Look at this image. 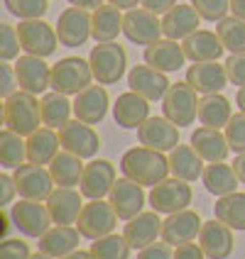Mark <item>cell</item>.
Here are the masks:
<instances>
[{"instance_id": "6da1fadb", "label": "cell", "mask_w": 245, "mask_h": 259, "mask_svg": "<svg viewBox=\"0 0 245 259\" xmlns=\"http://www.w3.org/2000/svg\"><path fill=\"white\" fill-rule=\"evenodd\" d=\"M120 171L132 181H137L140 186H157L159 181L167 179L169 171V159L164 157V152L150 149V147H132L120 159Z\"/></svg>"}, {"instance_id": "7a4b0ae2", "label": "cell", "mask_w": 245, "mask_h": 259, "mask_svg": "<svg viewBox=\"0 0 245 259\" xmlns=\"http://www.w3.org/2000/svg\"><path fill=\"white\" fill-rule=\"evenodd\" d=\"M3 122L5 127H10L22 137H29L32 132H37L42 125V108H40L37 96H32L27 91H17L10 98H5Z\"/></svg>"}, {"instance_id": "3957f363", "label": "cell", "mask_w": 245, "mask_h": 259, "mask_svg": "<svg viewBox=\"0 0 245 259\" xmlns=\"http://www.w3.org/2000/svg\"><path fill=\"white\" fill-rule=\"evenodd\" d=\"M88 64L93 69V78L101 86H113L125 76L128 54L118 42H96L88 54Z\"/></svg>"}, {"instance_id": "277c9868", "label": "cell", "mask_w": 245, "mask_h": 259, "mask_svg": "<svg viewBox=\"0 0 245 259\" xmlns=\"http://www.w3.org/2000/svg\"><path fill=\"white\" fill-rule=\"evenodd\" d=\"M93 69L88 59L64 57L52 66V91H59L64 96H79L84 88L91 86Z\"/></svg>"}, {"instance_id": "5b68a950", "label": "cell", "mask_w": 245, "mask_h": 259, "mask_svg": "<svg viewBox=\"0 0 245 259\" xmlns=\"http://www.w3.org/2000/svg\"><path fill=\"white\" fill-rule=\"evenodd\" d=\"M199 101L201 98H196V91L187 81H177L162 98V115L172 120L177 127H189L199 117Z\"/></svg>"}, {"instance_id": "8992f818", "label": "cell", "mask_w": 245, "mask_h": 259, "mask_svg": "<svg viewBox=\"0 0 245 259\" xmlns=\"http://www.w3.org/2000/svg\"><path fill=\"white\" fill-rule=\"evenodd\" d=\"M191 198H194V193H191L189 181H182L177 176L159 181L157 186L150 188V196H147L150 208L159 215H172V213L184 210V208H189Z\"/></svg>"}, {"instance_id": "52a82bcc", "label": "cell", "mask_w": 245, "mask_h": 259, "mask_svg": "<svg viewBox=\"0 0 245 259\" xmlns=\"http://www.w3.org/2000/svg\"><path fill=\"white\" fill-rule=\"evenodd\" d=\"M17 34H20V42H22V52L32 54V57L47 59L52 57L59 47L57 27L44 22L42 17H37V20H20Z\"/></svg>"}, {"instance_id": "ba28073f", "label": "cell", "mask_w": 245, "mask_h": 259, "mask_svg": "<svg viewBox=\"0 0 245 259\" xmlns=\"http://www.w3.org/2000/svg\"><path fill=\"white\" fill-rule=\"evenodd\" d=\"M118 213L113 210V205L111 201H88L84 205V210H81V215L76 220V228L79 232L86 237V240H101L106 235H111V232L116 230L118 225Z\"/></svg>"}, {"instance_id": "9c48e42d", "label": "cell", "mask_w": 245, "mask_h": 259, "mask_svg": "<svg viewBox=\"0 0 245 259\" xmlns=\"http://www.w3.org/2000/svg\"><path fill=\"white\" fill-rule=\"evenodd\" d=\"M10 218H13V225L22 232L25 237H42L44 232L52 228V215L47 210V203L42 201H29V198H22V201L13 203L10 208Z\"/></svg>"}, {"instance_id": "30bf717a", "label": "cell", "mask_w": 245, "mask_h": 259, "mask_svg": "<svg viewBox=\"0 0 245 259\" xmlns=\"http://www.w3.org/2000/svg\"><path fill=\"white\" fill-rule=\"evenodd\" d=\"M123 34L128 37L132 44H140V47H150L162 39V20L159 15L150 13L147 8H132L125 13L123 17Z\"/></svg>"}, {"instance_id": "8fae6325", "label": "cell", "mask_w": 245, "mask_h": 259, "mask_svg": "<svg viewBox=\"0 0 245 259\" xmlns=\"http://www.w3.org/2000/svg\"><path fill=\"white\" fill-rule=\"evenodd\" d=\"M54 27H57L59 34V44L69 47V49L84 47L93 37L91 34V13L86 8H76V5L66 8L64 13H59Z\"/></svg>"}, {"instance_id": "7c38bea8", "label": "cell", "mask_w": 245, "mask_h": 259, "mask_svg": "<svg viewBox=\"0 0 245 259\" xmlns=\"http://www.w3.org/2000/svg\"><path fill=\"white\" fill-rule=\"evenodd\" d=\"M59 142H61V149H66L81 159H93L101 149L98 132L93 130V125H86L81 120H69L59 130Z\"/></svg>"}, {"instance_id": "4fadbf2b", "label": "cell", "mask_w": 245, "mask_h": 259, "mask_svg": "<svg viewBox=\"0 0 245 259\" xmlns=\"http://www.w3.org/2000/svg\"><path fill=\"white\" fill-rule=\"evenodd\" d=\"M15 184H17V193L20 198H29V201H47L54 191V179L49 169H44L40 164H22L15 169Z\"/></svg>"}, {"instance_id": "5bb4252c", "label": "cell", "mask_w": 245, "mask_h": 259, "mask_svg": "<svg viewBox=\"0 0 245 259\" xmlns=\"http://www.w3.org/2000/svg\"><path fill=\"white\" fill-rule=\"evenodd\" d=\"M116 181L118 176H116L113 161H108V159H91L86 164V169H84L79 191L84 193V198H88V201H98V198H106L113 191Z\"/></svg>"}, {"instance_id": "9a60e30c", "label": "cell", "mask_w": 245, "mask_h": 259, "mask_svg": "<svg viewBox=\"0 0 245 259\" xmlns=\"http://www.w3.org/2000/svg\"><path fill=\"white\" fill-rule=\"evenodd\" d=\"M15 73H17L20 91H27L32 96H44L47 88H52V66L44 64L42 57H32V54L17 57Z\"/></svg>"}, {"instance_id": "2e32d148", "label": "cell", "mask_w": 245, "mask_h": 259, "mask_svg": "<svg viewBox=\"0 0 245 259\" xmlns=\"http://www.w3.org/2000/svg\"><path fill=\"white\" fill-rule=\"evenodd\" d=\"M137 140L140 144L157 149V152H172L179 144V127L164 115H150L143 125L137 127Z\"/></svg>"}, {"instance_id": "e0dca14e", "label": "cell", "mask_w": 245, "mask_h": 259, "mask_svg": "<svg viewBox=\"0 0 245 259\" xmlns=\"http://www.w3.org/2000/svg\"><path fill=\"white\" fill-rule=\"evenodd\" d=\"M108 201L113 205V210L118 213L120 220H132L135 215H140L145 208V191L137 181H132L128 176H120L116 181L113 191L108 193Z\"/></svg>"}, {"instance_id": "ac0fdd59", "label": "cell", "mask_w": 245, "mask_h": 259, "mask_svg": "<svg viewBox=\"0 0 245 259\" xmlns=\"http://www.w3.org/2000/svg\"><path fill=\"white\" fill-rule=\"evenodd\" d=\"M128 86L130 91L140 93L143 98H147L150 103L162 101L169 91V78L164 71H157L155 66L150 64H143V66H132L128 71Z\"/></svg>"}, {"instance_id": "d6986e66", "label": "cell", "mask_w": 245, "mask_h": 259, "mask_svg": "<svg viewBox=\"0 0 245 259\" xmlns=\"http://www.w3.org/2000/svg\"><path fill=\"white\" fill-rule=\"evenodd\" d=\"M203 220L199 218L196 210H179V213H172V215L164 218L162 223V240L169 242L172 247H179L184 242H194L201 232Z\"/></svg>"}, {"instance_id": "ffe728a7", "label": "cell", "mask_w": 245, "mask_h": 259, "mask_svg": "<svg viewBox=\"0 0 245 259\" xmlns=\"http://www.w3.org/2000/svg\"><path fill=\"white\" fill-rule=\"evenodd\" d=\"M84 193L74 188L57 186L47 198V210L54 220V225H76V220L84 210Z\"/></svg>"}, {"instance_id": "44dd1931", "label": "cell", "mask_w": 245, "mask_h": 259, "mask_svg": "<svg viewBox=\"0 0 245 259\" xmlns=\"http://www.w3.org/2000/svg\"><path fill=\"white\" fill-rule=\"evenodd\" d=\"M187 83L196 93H221L226 83H228V71H226V64H218V61H196L194 66L187 69Z\"/></svg>"}, {"instance_id": "7402d4cb", "label": "cell", "mask_w": 245, "mask_h": 259, "mask_svg": "<svg viewBox=\"0 0 245 259\" xmlns=\"http://www.w3.org/2000/svg\"><path fill=\"white\" fill-rule=\"evenodd\" d=\"M199 245H201L203 254L208 259H228L233 252V245H235L233 228L221 223L218 218L203 223L201 232H199Z\"/></svg>"}, {"instance_id": "603a6c76", "label": "cell", "mask_w": 245, "mask_h": 259, "mask_svg": "<svg viewBox=\"0 0 245 259\" xmlns=\"http://www.w3.org/2000/svg\"><path fill=\"white\" fill-rule=\"evenodd\" d=\"M111 108V98L108 91L98 83V86H88L84 88L76 98H74V115L76 120L86 122V125H98L103 122V117Z\"/></svg>"}, {"instance_id": "cb8c5ba5", "label": "cell", "mask_w": 245, "mask_h": 259, "mask_svg": "<svg viewBox=\"0 0 245 259\" xmlns=\"http://www.w3.org/2000/svg\"><path fill=\"white\" fill-rule=\"evenodd\" d=\"M162 218L159 213L155 210H147V213H140V215H135L132 220L125 223V228H123V235H125V240L130 242L132 249H143V247L152 245V242H157V237H162Z\"/></svg>"}, {"instance_id": "d4e9b609", "label": "cell", "mask_w": 245, "mask_h": 259, "mask_svg": "<svg viewBox=\"0 0 245 259\" xmlns=\"http://www.w3.org/2000/svg\"><path fill=\"white\" fill-rule=\"evenodd\" d=\"M201 25V15L196 13L194 5L177 3L169 13L162 15V32L167 39H187L191 32H196Z\"/></svg>"}, {"instance_id": "484cf974", "label": "cell", "mask_w": 245, "mask_h": 259, "mask_svg": "<svg viewBox=\"0 0 245 259\" xmlns=\"http://www.w3.org/2000/svg\"><path fill=\"white\" fill-rule=\"evenodd\" d=\"M182 47H184V54H187L189 61H218L223 57L226 47L221 42L218 32H211V29H196L191 32L187 39H182Z\"/></svg>"}, {"instance_id": "4316f807", "label": "cell", "mask_w": 245, "mask_h": 259, "mask_svg": "<svg viewBox=\"0 0 245 259\" xmlns=\"http://www.w3.org/2000/svg\"><path fill=\"white\" fill-rule=\"evenodd\" d=\"M187 61V54H184V47L177 42V39H159V42L145 47V64L155 66L157 71L172 73L179 71Z\"/></svg>"}, {"instance_id": "83f0119b", "label": "cell", "mask_w": 245, "mask_h": 259, "mask_svg": "<svg viewBox=\"0 0 245 259\" xmlns=\"http://www.w3.org/2000/svg\"><path fill=\"white\" fill-rule=\"evenodd\" d=\"M113 117H116V125H120L123 130H137L150 117V101L135 91H128L118 96L113 105Z\"/></svg>"}, {"instance_id": "f1b7e54d", "label": "cell", "mask_w": 245, "mask_h": 259, "mask_svg": "<svg viewBox=\"0 0 245 259\" xmlns=\"http://www.w3.org/2000/svg\"><path fill=\"white\" fill-rule=\"evenodd\" d=\"M191 147L201 154V159L206 164H214V161H226L231 147L226 140V132H221L216 127H196L191 132Z\"/></svg>"}, {"instance_id": "f546056e", "label": "cell", "mask_w": 245, "mask_h": 259, "mask_svg": "<svg viewBox=\"0 0 245 259\" xmlns=\"http://www.w3.org/2000/svg\"><path fill=\"white\" fill-rule=\"evenodd\" d=\"M84 235L74 225H54L40 237V249L54 259H61L79 249V240Z\"/></svg>"}, {"instance_id": "4dcf8cb0", "label": "cell", "mask_w": 245, "mask_h": 259, "mask_svg": "<svg viewBox=\"0 0 245 259\" xmlns=\"http://www.w3.org/2000/svg\"><path fill=\"white\" fill-rule=\"evenodd\" d=\"M169 171L172 176L182 179V181H196L203 176V159L201 154L191 147V144H177L172 152H169Z\"/></svg>"}, {"instance_id": "1f68e13d", "label": "cell", "mask_w": 245, "mask_h": 259, "mask_svg": "<svg viewBox=\"0 0 245 259\" xmlns=\"http://www.w3.org/2000/svg\"><path fill=\"white\" fill-rule=\"evenodd\" d=\"M123 17L120 8L103 3L91 13V34L96 42H116V37L123 32Z\"/></svg>"}, {"instance_id": "d6a6232c", "label": "cell", "mask_w": 245, "mask_h": 259, "mask_svg": "<svg viewBox=\"0 0 245 259\" xmlns=\"http://www.w3.org/2000/svg\"><path fill=\"white\" fill-rule=\"evenodd\" d=\"M201 184L211 196L221 198V196L233 193V191L238 188V184H240V179H238V174H235V169H233V164L214 161V164H206L203 176H201Z\"/></svg>"}, {"instance_id": "836d02e7", "label": "cell", "mask_w": 245, "mask_h": 259, "mask_svg": "<svg viewBox=\"0 0 245 259\" xmlns=\"http://www.w3.org/2000/svg\"><path fill=\"white\" fill-rule=\"evenodd\" d=\"M84 169H86L84 159L72 154V152H66V149H61L57 157L52 159V164H49V174H52L54 184L64 188L79 186L81 176H84Z\"/></svg>"}, {"instance_id": "e575fe53", "label": "cell", "mask_w": 245, "mask_h": 259, "mask_svg": "<svg viewBox=\"0 0 245 259\" xmlns=\"http://www.w3.org/2000/svg\"><path fill=\"white\" fill-rule=\"evenodd\" d=\"M59 135L52 127H40L27 137V161L29 164H52V159L59 154Z\"/></svg>"}, {"instance_id": "d590c367", "label": "cell", "mask_w": 245, "mask_h": 259, "mask_svg": "<svg viewBox=\"0 0 245 259\" xmlns=\"http://www.w3.org/2000/svg\"><path fill=\"white\" fill-rule=\"evenodd\" d=\"M40 108H42V125L52 130H61L74 113V103L69 101V96H64L59 91L44 93Z\"/></svg>"}, {"instance_id": "8d00e7d4", "label": "cell", "mask_w": 245, "mask_h": 259, "mask_svg": "<svg viewBox=\"0 0 245 259\" xmlns=\"http://www.w3.org/2000/svg\"><path fill=\"white\" fill-rule=\"evenodd\" d=\"M233 117V110H231V101L221 93H206L201 96L199 101V122L206 125V127H226L228 120Z\"/></svg>"}, {"instance_id": "74e56055", "label": "cell", "mask_w": 245, "mask_h": 259, "mask_svg": "<svg viewBox=\"0 0 245 259\" xmlns=\"http://www.w3.org/2000/svg\"><path fill=\"white\" fill-rule=\"evenodd\" d=\"M214 215L233 230H245V193L233 191L228 196H221L214 205Z\"/></svg>"}, {"instance_id": "f35d334b", "label": "cell", "mask_w": 245, "mask_h": 259, "mask_svg": "<svg viewBox=\"0 0 245 259\" xmlns=\"http://www.w3.org/2000/svg\"><path fill=\"white\" fill-rule=\"evenodd\" d=\"M25 161H27V140L10 127H5L0 132V164L15 171Z\"/></svg>"}, {"instance_id": "ab89813d", "label": "cell", "mask_w": 245, "mask_h": 259, "mask_svg": "<svg viewBox=\"0 0 245 259\" xmlns=\"http://www.w3.org/2000/svg\"><path fill=\"white\" fill-rule=\"evenodd\" d=\"M216 32L223 47H226V52H231V54H243L245 52V20L228 15L216 25Z\"/></svg>"}, {"instance_id": "60d3db41", "label": "cell", "mask_w": 245, "mask_h": 259, "mask_svg": "<svg viewBox=\"0 0 245 259\" xmlns=\"http://www.w3.org/2000/svg\"><path fill=\"white\" fill-rule=\"evenodd\" d=\"M130 252H132V247L125 240V235H116V232H111V235H106L101 240L91 242L93 259H128Z\"/></svg>"}, {"instance_id": "b9f144b4", "label": "cell", "mask_w": 245, "mask_h": 259, "mask_svg": "<svg viewBox=\"0 0 245 259\" xmlns=\"http://www.w3.org/2000/svg\"><path fill=\"white\" fill-rule=\"evenodd\" d=\"M8 13L20 20H37L49 10V0H5Z\"/></svg>"}, {"instance_id": "7bdbcfd3", "label": "cell", "mask_w": 245, "mask_h": 259, "mask_svg": "<svg viewBox=\"0 0 245 259\" xmlns=\"http://www.w3.org/2000/svg\"><path fill=\"white\" fill-rule=\"evenodd\" d=\"M191 5L206 22H221L231 13V0H191Z\"/></svg>"}, {"instance_id": "ee69618b", "label": "cell", "mask_w": 245, "mask_h": 259, "mask_svg": "<svg viewBox=\"0 0 245 259\" xmlns=\"http://www.w3.org/2000/svg\"><path fill=\"white\" fill-rule=\"evenodd\" d=\"M226 132V140H228V147L235 154H243L245 152V113H233V117L228 120V125L223 127Z\"/></svg>"}, {"instance_id": "f6af8a7d", "label": "cell", "mask_w": 245, "mask_h": 259, "mask_svg": "<svg viewBox=\"0 0 245 259\" xmlns=\"http://www.w3.org/2000/svg\"><path fill=\"white\" fill-rule=\"evenodd\" d=\"M20 49H22V42H20L17 27L0 25V59L3 61H13V59L20 57Z\"/></svg>"}, {"instance_id": "bcb514c9", "label": "cell", "mask_w": 245, "mask_h": 259, "mask_svg": "<svg viewBox=\"0 0 245 259\" xmlns=\"http://www.w3.org/2000/svg\"><path fill=\"white\" fill-rule=\"evenodd\" d=\"M226 71H228V81L233 86H245V52L231 54L226 59Z\"/></svg>"}, {"instance_id": "7dc6e473", "label": "cell", "mask_w": 245, "mask_h": 259, "mask_svg": "<svg viewBox=\"0 0 245 259\" xmlns=\"http://www.w3.org/2000/svg\"><path fill=\"white\" fill-rule=\"evenodd\" d=\"M17 73H15V66H10L8 61L0 64V96L3 98H10L13 93H17Z\"/></svg>"}, {"instance_id": "c3c4849f", "label": "cell", "mask_w": 245, "mask_h": 259, "mask_svg": "<svg viewBox=\"0 0 245 259\" xmlns=\"http://www.w3.org/2000/svg\"><path fill=\"white\" fill-rule=\"evenodd\" d=\"M29 247L22 240H13V237H5V242L0 245V259H29Z\"/></svg>"}, {"instance_id": "681fc988", "label": "cell", "mask_w": 245, "mask_h": 259, "mask_svg": "<svg viewBox=\"0 0 245 259\" xmlns=\"http://www.w3.org/2000/svg\"><path fill=\"white\" fill-rule=\"evenodd\" d=\"M174 252H172V245L169 242H152V245L143 247L137 252V259H172Z\"/></svg>"}, {"instance_id": "f907efd6", "label": "cell", "mask_w": 245, "mask_h": 259, "mask_svg": "<svg viewBox=\"0 0 245 259\" xmlns=\"http://www.w3.org/2000/svg\"><path fill=\"white\" fill-rule=\"evenodd\" d=\"M0 205L8 208L13 205L15 193H17V184H15V176H8V174H0Z\"/></svg>"}, {"instance_id": "816d5d0a", "label": "cell", "mask_w": 245, "mask_h": 259, "mask_svg": "<svg viewBox=\"0 0 245 259\" xmlns=\"http://www.w3.org/2000/svg\"><path fill=\"white\" fill-rule=\"evenodd\" d=\"M172 259H208V257L203 254V249L199 242H184V245L174 247Z\"/></svg>"}, {"instance_id": "f5cc1de1", "label": "cell", "mask_w": 245, "mask_h": 259, "mask_svg": "<svg viewBox=\"0 0 245 259\" xmlns=\"http://www.w3.org/2000/svg\"><path fill=\"white\" fill-rule=\"evenodd\" d=\"M174 5H177V0H143V8H147L150 13H155V15L169 13Z\"/></svg>"}, {"instance_id": "db71d44e", "label": "cell", "mask_w": 245, "mask_h": 259, "mask_svg": "<svg viewBox=\"0 0 245 259\" xmlns=\"http://www.w3.org/2000/svg\"><path fill=\"white\" fill-rule=\"evenodd\" d=\"M233 169H235V174H238L240 184H245V152H243V154H235V161H233Z\"/></svg>"}, {"instance_id": "11a10c76", "label": "cell", "mask_w": 245, "mask_h": 259, "mask_svg": "<svg viewBox=\"0 0 245 259\" xmlns=\"http://www.w3.org/2000/svg\"><path fill=\"white\" fill-rule=\"evenodd\" d=\"M106 3L116 5L120 10H132V8H140V5H143V0H106Z\"/></svg>"}, {"instance_id": "9f6ffc18", "label": "cell", "mask_w": 245, "mask_h": 259, "mask_svg": "<svg viewBox=\"0 0 245 259\" xmlns=\"http://www.w3.org/2000/svg\"><path fill=\"white\" fill-rule=\"evenodd\" d=\"M72 5H76V8H86V10H96V8H101L103 0H69Z\"/></svg>"}, {"instance_id": "6f0895ef", "label": "cell", "mask_w": 245, "mask_h": 259, "mask_svg": "<svg viewBox=\"0 0 245 259\" xmlns=\"http://www.w3.org/2000/svg\"><path fill=\"white\" fill-rule=\"evenodd\" d=\"M231 15L245 20V0H231Z\"/></svg>"}, {"instance_id": "680465c9", "label": "cell", "mask_w": 245, "mask_h": 259, "mask_svg": "<svg viewBox=\"0 0 245 259\" xmlns=\"http://www.w3.org/2000/svg\"><path fill=\"white\" fill-rule=\"evenodd\" d=\"M61 259H93V254H91V249H76V252H72V254H66V257Z\"/></svg>"}, {"instance_id": "91938a15", "label": "cell", "mask_w": 245, "mask_h": 259, "mask_svg": "<svg viewBox=\"0 0 245 259\" xmlns=\"http://www.w3.org/2000/svg\"><path fill=\"white\" fill-rule=\"evenodd\" d=\"M235 105H238L240 113H245V86L238 88V93H235Z\"/></svg>"}, {"instance_id": "94428289", "label": "cell", "mask_w": 245, "mask_h": 259, "mask_svg": "<svg viewBox=\"0 0 245 259\" xmlns=\"http://www.w3.org/2000/svg\"><path fill=\"white\" fill-rule=\"evenodd\" d=\"M29 259H54V257H49V254H44L42 249H40V252H34V254H32V257Z\"/></svg>"}]
</instances>
